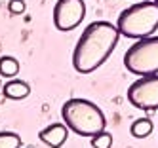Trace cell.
<instances>
[{
  "mask_svg": "<svg viewBox=\"0 0 158 148\" xmlns=\"http://www.w3.org/2000/svg\"><path fill=\"white\" fill-rule=\"evenodd\" d=\"M120 30L109 21H94L82 30L74 50L73 66L80 74H89L103 65L114 51L120 40Z\"/></svg>",
  "mask_w": 158,
  "mask_h": 148,
  "instance_id": "1",
  "label": "cell"
},
{
  "mask_svg": "<svg viewBox=\"0 0 158 148\" xmlns=\"http://www.w3.org/2000/svg\"><path fill=\"white\" fill-rule=\"evenodd\" d=\"M61 118L67 127L80 137H94L107 127L103 110L95 102L80 97L65 101L61 106Z\"/></svg>",
  "mask_w": 158,
  "mask_h": 148,
  "instance_id": "2",
  "label": "cell"
},
{
  "mask_svg": "<svg viewBox=\"0 0 158 148\" xmlns=\"http://www.w3.org/2000/svg\"><path fill=\"white\" fill-rule=\"evenodd\" d=\"M116 27L126 38L141 40L152 36L154 30H158V4L154 0H143V2L131 4L130 8L120 11Z\"/></svg>",
  "mask_w": 158,
  "mask_h": 148,
  "instance_id": "3",
  "label": "cell"
},
{
  "mask_svg": "<svg viewBox=\"0 0 158 148\" xmlns=\"http://www.w3.org/2000/svg\"><path fill=\"white\" fill-rule=\"evenodd\" d=\"M124 66L135 76L158 74V36L137 40L124 53Z\"/></svg>",
  "mask_w": 158,
  "mask_h": 148,
  "instance_id": "4",
  "label": "cell"
},
{
  "mask_svg": "<svg viewBox=\"0 0 158 148\" xmlns=\"http://www.w3.org/2000/svg\"><path fill=\"white\" fill-rule=\"evenodd\" d=\"M128 101L139 110H158V74L135 80L128 87Z\"/></svg>",
  "mask_w": 158,
  "mask_h": 148,
  "instance_id": "5",
  "label": "cell"
},
{
  "mask_svg": "<svg viewBox=\"0 0 158 148\" xmlns=\"http://www.w3.org/2000/svg\"><path fill=\"white\" fill-rule=\"evenodd\" d=\"M86 17L84 0H57L53 6V25L61 32L76 29Z\"/></svg>",
  "mask_w": 158,
  "mask_h": 148,
  "instance_id": "6",
  "label": "cell"
},
{
  "mask_svg": "<svg viewBox=\"0 0 158 148\" xmlns=\"http://www.w3.org/2000/svg\"><path fill=\"white\" fill-rule=\"evenodd\" d=\"M40 141L50 146V148H61L67 141V137H69V127L63 123V122H55V123H50L48 127H44L40 133Z\"/></svg>",
  "mask_w": 158,
  "mask_h": 148,
  "instance_id": "7",
  "label": "cell"
},
{
  "mask_svg": "<svg viewBox=\"0 0 158 148\" xmlns=\"http://www.w3.org/2000/svg\"><path fill=\"white\" fill-rule=\"evenodd\" d=\"M2 93L6 95V99H12V101H21L31 95V86L25 82V80H8V82L2 86Z\"/></svg>",
  "mask_w": 158,
  "mask_h": 148,
  "instance_id": "8",
  "label": "cell"
},
{
  "mask_svg": "<svg viewBox=\"0 0 158 148\" xmlns=\"http://www.w3.org/2000/svg\"><path fill=\"white\" fill-rule=\"evenodd\" d=\"M19 74V61L12 55H2L0 57V76L12 80Z\"/></svg>",
  "mask_w": 158,
  "mask_h": 148,
  "instance_id": "9",
  "label": "cell"
},
{
  "mask_svg": "<svg viewBox=\"0 0 158 148\" xmlns=\"http://www.w3.org/2000/svg\"><path fill=\"white\" fill-rule=\"evenodd\" d=\"M154 129V125L149 118H137L133 123H131V127H130V133L135 137V139H145V137H149Z\"/></svg>",
  "mask_w": 158,
  "mask_h": 148,
  "instance_id": "10",
  "label": "cell"
},
{
  "mask_svg": "<svg viewBox=\"0 0 158 148\" xmlns=\"http://www.w3.org/2000/svg\"><path fill=\"white\" fill-rule=\"evenodd\" d=\"M23 139L14 131H0V148H21Z\"/></svg>",
  "mask_w": 158,
  "mask_h": 148,
  "instance_id": "11",
  "label": "cell"
},
{
  "mask_svg": "<svg viewBox=\"0 0 158 148\" xmlns=\"http://www.w3.org/2000/svg\"><path fill=\"white\" fill-rule=\"evenodd\" d=\"M92 146L94 148H110L112 146V135L109 131H101L92 137Z\"/></svg>",
  "mask_w": 158,
  "mask_h": 148,
  "instance_id": "12",
  "label": "cell"
},
{
  "mask_svg": "<svg viewBox=\"0 0 158 148\" xmlns=\"http://www.w3.org/2000/svg\"><path fill=\"white\" fill-rule=\"evenodd\" d=\"M25 10H27L25 0H10V2H8V11L12 15H21Z\"/></svg>",
  "mask_w": 158,
  "mask_h": 148,
  "instance_id": "13",
  "label": "cell"
},
{
  "mask_svg": "<svg viewBox=\"0 0 158 148\" xmlns=\"http://www.w3.org/2000/svg\"><path fill=\"white\" fill-rule=\"evenodd\" d=\"M154 2H156V4H158V0H154Z\"/></svg>",
  "mask_w": 158,
  "mask_h": 148,
  "instance_id": "14",
  "label": "cell"
},
{
  "mask_svg": "<svg viewBox=\"0 0 158 148\" xmlns=\"http://www.w3.org/2000/svg\"><path fill=\"white\" fill-rule=\"evenodd\" d=\"M0 87H2V84H0Z\"/></svg>",
  "mask_w": 158,
  "mask_h": 148,
  "instance_id": "15",
  "label": "cell"
}]
</instances>
